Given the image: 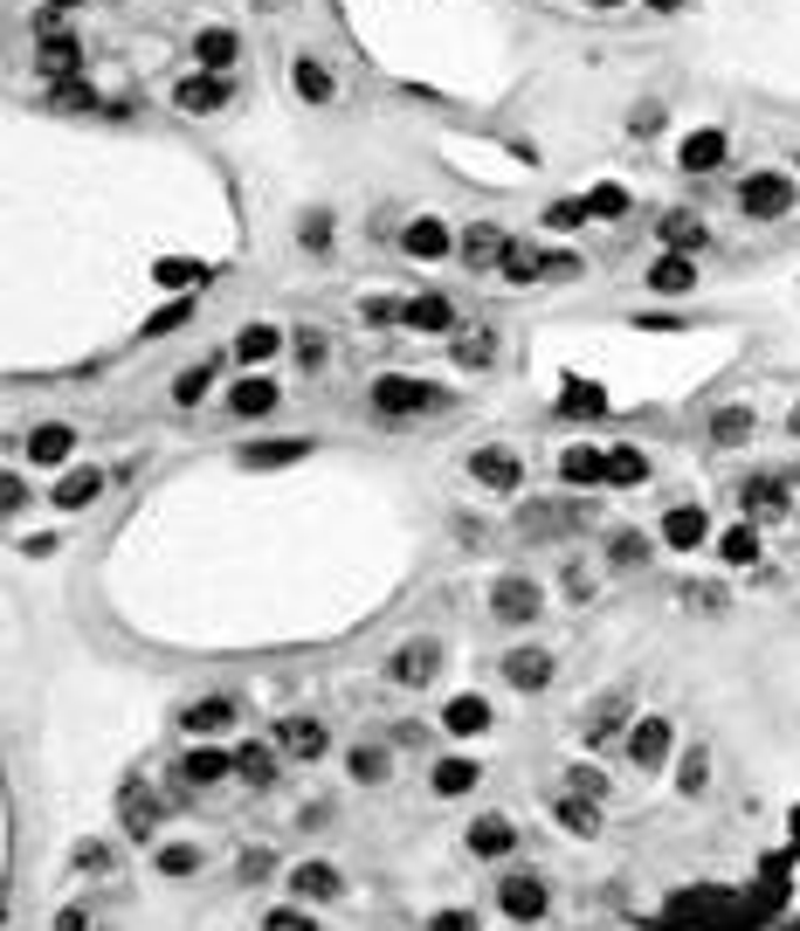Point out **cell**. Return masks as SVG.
Masks as SVG:
<instances>
[{
  "instance_id": "1",
  "label": "cell",
  "mask_w": 800,
  "mask_h": 931,
  "mask_svg": "<svg viewBox=\"0 0 800 931\" xmlns=\"http://www.w3.org/2000/svg\"><path fill=\"white\" fill-rule=\"evenodd\" d=\"M449 407V394L428 387V380H407V373H387V380H373V414L379 422H414V414H442Z\"/></svg>"
},
{
  "instance_id": "2",
  "label": "cell",
  "mask_w": 800,
  "mask_h": 931,
  "mask_svg": "<svg viewBox=\"0 0 800 931\" xmlns=\"http://www.w3.org/2000/svg\"><path fill=\"white\" fill-rule=\"evenodd\" d=\"M793 201H800V186H793L787 173H746V180H739V208H746L752 221H780Z\"/></svg>"
},
{
  "instance_id": "3",
  "label": "cell",
  "mask_w": 800,
  "mask_h": 931,
  "mask_svg": "<svg viewBox=\"0 0 800 931\" xmlns=\"http://www.w3.org/2000/svg\"><path fill=\"white\" fill-rule=\"evenodd\" d=\"M229 98H235L229 70H194V77H180V83H173V104H180L186 118H214Z\"/></svg>"
},
{
  "instance_id": "4",
  "label": "cell",
  "mask_w": 800,
  "mask_h": 931,
  "mask_svg": "<svg viewBox=\"0 0 800 931\" xmlns=\"http://www.w3.org/2000/svg\"><path fill=\"white\" fill-rule=\"evenodd\" d=\"M497 911L518 918V924H538V918L553 911V890L538 883V877H525V870H510V877H497Z\"/></svg>"
},
{
  "instance_id": "5",
  "label": "cell",
  "mask_w": 800,
  "mask_h": 931,
  "mask_svg": "<svg viewBox=\"0 0 800 931\" xmlns=\"http://www.w3.org/2000/svg\"><path fill=\"white\" fill-rule=\"evenodd\" d=\"M469 476H476V484H484V490L510 497V490L525 484V463H518V448H497V442H484V448H476V456H469Z\"/></svg>"
},
{
  "instance_id": "6",
  "label": "cell",
  "mask_w": 800,
  "mask_h": 931,
  "mask_svg": "<svg viewBox=\"0 0 800 931\" xmlns=\"http://www.w3.org/2000/svg\"><path fill=\"white\" fill-rule=\"evenodd\" d=\"M504 242H510V235L497 229V221H469V229L456 235V255H463V270H469V276H490V270L504 263Z\"/></svg>"
},
{
  "instance_id": "7",
  "label": "cell",
  "mask_w": 800,
  "mask_h": 931,
  "mask_svg": "<svg viewBox=\"0 0 800 931\" xmlns=\"http://www.w3.org/2000/svg\"><path fill=\"white\" fill-rule=\"evenodd\" d=\"M538 607H546V594H538V580H525V573H504V580L490 587V615L497 621H538Z\"/></svg>"
},
{
  "instance_id": "8",
  "label": "cell",
  "mask_w": 800,
  "mask_h": 931,
  "mask_svg": "<svg viewBox=\"0 0 800 931\" xmlns=\"http://www.w3.org/2000/svg\"><path fill=\"white\" fill-rule=\"evenodd\" d=\"M435 669H442V641H407L401 656H387V684H401V690H422V684H435Z\"/></svg>"
},
{
  "instance_id": "9",
  "label": "cell",
  "mask_w": 800,
  "mask_h": 931,
  "mask_svg": "<svg viewBox=\"0 0 800 931\" xmlns=\"http://www.w3.org/2000/svg\"><path fill=\"white\" fill-rule=\"evenodd\" d=\"M173 780H180V787H229V780H235V752H221V746H194V752H180Z\"/></svg>"
},
{
  "instance_id": "10",
  "label": "cell",
  "mask_w": 800,
  "mask_h": 931,
  "mask_svg": "<svg viewBox=\"0 0 800 931\" xmlns=\"http://www.w3.org/2000/svg\"><path fill=\"white\" fill-rule=\"evenodd\" d=\"M401 249L414 255V263H442V255H456V235H449V221H442V214H414L407 229H401Z\"/></svg>"
},
{
  "instance_id": "11",
  "label": "cell",
  "mask_w": 800,
  "mask_h": 931,
  "mask_svg": "<svg viewBox=\"0 0 800 931\" xmlns=\"http://www.w3.org/2000/svg\"><path fill=\"white\" fill-rule=\"evenodd\" d=\"M270 746L283 752V759H325V746H332V731L317 725V718H276V731H270Z\"/></svg>"
},
{
  "instance_id": "12",
  "label": "cell",
  "mask_w": 800,
  "mask_h": 931,
  "mask_svg": "<svg viewBox=\"0 0 800 931\" xmlns=\"http://www.w3.org/2000/svg\"><path fill=\"white\" fill-rule=\"evenodd\" d=\"M553 669H559L553 649L525 641V649H510V656H504V684H510V690H546V684H553Z\"/></svg>"
},
{
  "instance_id": "13",
  "label": "cell",
  "mask_w": 800,
  "mask_h": 931,
  "mask_svg": "<svg viewBox=\"0 0 800 931\" xmlns=\"http://www.w3.org/2000/svg\"><path fill=\"white\" fill-rule=\"evenodd\" d=\"M739 504H746L752 525L787 518V476H746V484H739Z\"/></svg>"
},
{
  "instance_id": "14",
  "label": "cell",
  "mask_w": 800,
  "mask_h": 931,
  "mask_svg": "<svg viewBox=\"0 0 800 931\" xmlns=\"http://www.w3.org/2000/svg\"><path fill=\"white\" fill-rule=\"evenodd\" d=\"M669 746H677V725H669V718H642L628 731V759L642 766V773H656V766L669 759Z\"/></svg>"
},
{
  "instance_id": "15",
  "label": "cell",
  "mask_w": 800,
  "mask_h": 931,
  "mask_svg": "<svg viewBox=\"0 0 800 931\" xmlns=\"http://www.w3.org/2000/svg\"><path fill=\"white\" fill-rule=\"evenodd\" d=\"M159 814H166V793H152V787H139V780L118 793V821H124V834H139V842L159 828Z\"/></svg>"
},
{
  "instance_id": "16",
  "label": "cell",
  "mask_w": 800,
  "mask_h": 931,
  "mask_svg": "<svg viewBox=\"0 0 800 931\" xmlns=\"http://www.w3.org/2000/svg\"><path fill=\"white\" fill-rule=\"evenodd\" d=\"M463 842H469V856H476V862H497V856H510V849H518V828H510L504 814H476Z\"/></svg>"
},
{
  "instance_id": "17",
  "label": "cell",
  "mask_w": 800,
  "mask_h": 931,
  "mask_svg": "<svg viewBox=\"0 0 800 931\" xmlns=\"http://www.w3.org/2000/svg\"><path fill=\"white\" fill-rule=\"evenodd\" d=\"M401 325L414 332H456V297H401Z\"/></svg>"
},
{
  "instance_id": "18",
  "label": "cell",
  "mask_w": 800,
  "mask_h": 931,
  "mask_svg": "<svg viewBox=\"0 0 800 931\" xmlns=\"http://www.w3.org/2000/svg\"><path fill=\"white\" fill-rule=\"evenodd\" d=\"M235 711H242L235 697H201V704H186V711H180V731L214 738V731H229V725H235Z\"/></svg>"
},
{
  "instance_id": "19",
  "label": "cell",
  "mask_w": 800,
  "mask_h": 931,
  "mask_svg": "<svg viewBox=\"0 0 800 931\" xmlns=\"http://www.w3.org/2000/svg\"><path fill=\"white\" fill-rule=\"evenodd\" d=\"M546 808H553V821H559L566 834H600V800H587V793H566V787H559Z\"/></svg>"
},
{
  "instance_id": "20",
  "label": "cell",
  "mask_w": 800,
  "mask_h": 931,
  "mask_svg": "<svg viewBox=\"0 0 800 931\" xmlns=\"http://www.w3.org/2000/svg\"><path fill=\"white\" fill-rule=\"evenodd\" d=\"M559 484L600 490V484H607V448H566V456H559Z\"/></svg>"
},
{
  "instance_id": "21",
  "label": "cell",
  "mask_w": 800,
  "mask_h": 931,
  "mask_svg": "<svg viewBox=\"0 0 800 931\" xmlns=\"http://www.w3.org/2000/svg\"><path fill=\"white\" fill-rule=\"evenodd\" d=\"M725 152H731V139H725V132H697V139H683L677 166H683L690 180H703V173H718V166H725Z\"/></svg>"
},
{
  "instance_id": "22",
  "label": "cell",
  "mask_w": 800,
  "mask_h": 931,
  "mask_svg": "<svg viewBox=\"0 0 800 931\" xmlns=\"http://www.w3.org/2000/svg\"><path fill=\"white\" fill-rule=\"evenodd\" d=\"M235 780H242V787H276V746H270V738H249V746H235Z\"/></svg>"
},
{
  "instance_id": "23",
  "label": "cell",
  "mask_w": 800,
  "mask_h": 931,
  "mask_svg": "<svg viewBox=\"0 0 800 931\" xmlns=\"http://www.w3.org/2000/svg\"><path fill=\"white\" fill-rule=\"evenodd\" d=\"M291 83H297L304 104H332V98H338V77H332L317 55H297V62H291Z\"/></svg>"
},
{
  "instance_id": "24",
  "label": "cell",
  "mask_w": 800,
  "mask_h": 931,
  "mask_svg": "<svg viewBox=\"0 0 800 931\" xmlns=\"http://www.w3.org/2000/svg\"><path fill=\"white\" fill-rule=\"evenodd\" d=\"M276 401H283V387H276V380H263V373H255V380H242V387L229 394V414H242V422H255V414H276Z\"/></svg>"
},
{
  "instance_id": "25",
  "label": "cell",
  "mask_w": 800,
  "mask_h": 931,
  "mask_svg": "<svg viewBox=\"0 0 800 931\" xmlns=\"http://www.w3.org/2000/svg\"><path fill=\"white\" fill-rule=\"evenodd\" d=\"M635 484H649V456L628 448V442H615V448H607V490H635Z\"/></svg>"
},
{
  "instance_id": "26",
  "label": "cell",
  "mask_w": 800,
  "mask_h": 931,
  "mask_svg": "<svg viewBox=\"0 0 800 931\" xmlns=\"http://www.w3.org/2000/svg\"><path fill=\"white\" fill-rule=\"evenodd\" d=\"M194 55H201V70H235L242 36H235V28H201V36H194Z\"/></svg>"
},
{
  "instance_id": "27",
  "label": "cell",
  "mask_w": 800,
  "mask_h": 931,
  "mask_svg": "<svg viewBox=\"0 0 800 931\" xmlns=\"http://www.w3.org/2000/svg\"><path fill=\"white\" fill-rule=\"evenodd\" d=\"M77 62H83L77 36H62V28H49V14H42V70H49V77H70Z\"/></svg>"
},
{
  "instance_id": "28",
  "label": "cell",
  "mask_w": 800,
  "mask_h": 931,
  "mask_svg": "<svg viewBox=\"0 0 800 931\" xmlns=\"http://www.w3.org/2000/svg\"><path fill=\"white\" fill-rule=\"evenodd\" d=\"M656 235H662L669 249H677V255H697L703 242H711V235H703V221H697V214H683V208H677V214H662V221H656Z\"/></svg>"
},
{
  "instance_id": "29",
  "label": "cell",
  "mask_w": 800,
  "mask_h": 931,
  "mask_svg": "<svg viewBox=\"0 0 800 931\" xmlns=\"http://www.w3.org/2000/svg\"><path fill=\"white\" fill-rule=\"evenodd\" d=\"M276 352H283V332H276V325H249V332L235 338L229 360H242V366H270Z\"/></svg>"
},
{
  "instance_id": "30",
  "label": "cell",
  "mask_w": 800,
  "mask_h": 931,
  "mask_svg": "<svg viewBox=\"0 0 800 931\" xmlns=\"http://www.w3.org/2000/svg\"><path fill=\"white\" fill-rule=\"evenodd\" d=\"M703 532H711V525H703V510H697V504H677V510L662 518V545H677V553L703 545Z\"/></svg>"
},
{
  "instance_id": "31",
  "label": "cell",
  "mask_w": 800,
  "mask_h": 931,
  "mask_svg": "<svg viewBox=\"0 0 800 931\" xmlns=\"http://www.w3.org/2000/svg\"><path fill=\"white\" fill-rule=\"evenodd\" d=\"M345 773L360 780V787H379V780L394 773V752H387V746H352V752H345Z\"/></svg>"
},
{
  "instance_id": "32",
  "label": "cell",
  "mask_w": 800,
  "mask_h": 931,
  "mask_svg": "<svg viewBox=\"0 0 800 931\" xmlns=\"http://www.w3.org/2000/svg\"><path fill=\"white\" fill-rule=\"evenodd\" d=\"M104 490V469H70V476H62V484L49 490L55 497V510H83L90 497H98Z\"/></svg>"
},
{
  "instance_id": "33",
  "label": "cell",
  "mask_w": 800,
  "mask_h": 931,
  "mask_svg": "<svg viewBox=\"0 0 800 931\" xmlns=\"http://www.w3.org/2000/svg\"><path fill=\"white\" fill-rule=\"evenodd\" d=\"M70 448H77V435L62 428V422H49V428H36V435H28V456H36L42 469H55L62 456H70Z\"/></svg>"
},
{
  "instance_id": "34",
  "label": "cell",
  "mask_w": 800,
  "mask_h": 931,
  "mask_svg": "<svg viewBox=\"0 0 800 931\" xmlns=\"http://www.w3.org/2000/svg\"><path fill=\"white\" fill-rule=\"evenodd\" d=\"M621 731H628V697H600V711L587 718V746H607Z\"/></svg>"
},
{
  "instance_id": "35",
  "label": "cell",
  "mask_w": 800,
  "mask_h": 931,
  "mask_svg": "<svg viewBox=\"0 0 800 931\" xmlns=\"http://www.w3.org/2000/svg\"><path fill=\"white\" fill-rule=\"evenodd\" d=\"M607 566H621V573H635V566H649V538L642 532H607Z\"/></svg>"
},
{
  "instance_id": "36",
  "label": "cell",
  "mask_w": 800,
  "mask_h": 931,
  "mask_svg": "<svg viewBox=\"0 0 800 931\" xmlns=\"http://www.w3.org/2000/svg\"><path fill=\"white\" fill-rule=\"evenodd\" d=\"M291 883H297V897H338V890H345V877L332 870V862H297Z\"/></svg>"
},
{
  "instance_id": "37",
  "label": "cell",
  "mask_w": 800,
  "mask_h": 931,
  "mask_svg": "<svg viewBox=\"0 0 800 931\" xmlns=\"http://www.w3.org/2000/svg\"><path fill=\"white\" fill-rule=\"evenodd\" d=\"M504 283H531V276H546V255L538 249H525V242H504Z\"/></svg>"
},
{
  "instance_id": "38",
  "label": "cell",
  "mask_w": 800,
  "mask_h": 931,
  "mask_svg": "<svg viewBox=\"0 0 800 931\" xmlns=\"http://www.w3.org/2000/svg\"><path fill=\"white\" fill-rule=\"evenodd\" d=\"M490 360H497V332H490V325L469 332V338H456V366H463V373H484Z\"/></svg>"
},
{
  "instance_id": "39",
  "label": "cell",
  "mask_w": 800,
  "mask_h": 931,
  "mask_svg": "<svg viewBox=\"0 0 800 931\" xmlns=\"http://www.w3.org/2000/svg\"><path fill=\"white\" fill-rule=\"evenodd\" d=\"M442 725L469 738V731H484V725H490V704H484V697H456L449 711H442Z\"/></svg>"
},
{
  "instance_id": "40",
  "label": "cell",
  "mask_w": 800,
  "mask_h": 931,
  "mask_svg": "<svg viewBox=\"0 0 800 931\" xmlns=\"http://www.w3.org/2000/svg\"><path fill=\"white\" fill-rule=\"evenodd\" d=\"M214 373H221V352H214V360H201V366H186V373H180L173 401H180V407H194V401H201V394L214 387Z\"/></svg>"
},
{
  "instance_id": "41",
  "label": "cell",
  "mask_w": 800,
  "mask_h": 931,
  "mask_svg": "<svg viewBox=\"0 0 800 931\" xmlns=\"http://www.w3.org/2000/svg\"><path fill=\"white\" fill-rule=\"evenodd\" d=\"M711 442H718V448H739V442H752V407H725L718 422H711Z\"/></svg>"
},
{
  "instance_id": "42",
  "label": "cell",
  "mask_w": 800,
  "mask_h": 931,
  "mask_svg": "<svg viewBox=\"0 0 800 931\" xmlns=\"http://www.w3.org/2000/svg\"><path fill=\"white\" fill-rule=\"evenodd\" d=\"M297 242H304L311 255H325V249L338 242V221H332L325 208H311V214H304V229H297Z\"/></svg>"
},
{
  "instance_id": "43",
  "label": "cell",
  "mask_w": 800,
  "mask_h": 931,
  "mask_svg": "<svg viewBox=\"0 0 800 931\" xmlns=\"http://www.w3.org/2000/svg\"><path fill=\"white\" fill-rule=\"evenodd\" d=\"M718 553H725L731 566H752V559H759V525H731V532L718 538Z\"/></svg>"
},
{
  "instance_id": "44",
  "label": "cell",
  "mask_w": 800,
  "mask_h": 931,
  "mask_svg": "<svg viewBox=\"0 0 800 931\" xmlns=\"http://www.w3.org/2000/svg\"><path fill=\"white\" fill-rule=\"evenodd\" d=\"M649 283H656V291H690V283H697V270H690V255H662V263L649 270Z\"/></svg>"
},
{
  "instance_id": "45",
  "label": "cell",
  "mask_w": 800,
  "mask_h": 931,
  "mask_svg": "<svg viewBox=\"0 0 800 931\" xmlns=\"http://www.w3.org/2000/svg\"><path fill=\"white\" fill-rule=\"evenodd\" d=\"M476 787V766L469 759H442L435 766V793H469Z\"/></svg>"
},
{
  "instance_id": "46",
  "label": "cell",
  "mask_w": 800,
  "mask_h": 931,
  "mask_svg": "<svg viewBox=\"0 0 800 931\" xmlns=\"http://www.w3.org/2000/svg\"><path fill=\"white\" fill-rule=\"evenodd\" d=\"M587 214H594V221H621V214H628V186H594V194H587Z\"/></svg>"
},
{
  "instance_id": "47",
  "label": "cell",
  "mask_w": 800,
  "mask_h": 931,
  "mask_svg": "<svg viewBox=\"0 0 800 931\" xmlns=\"http://www.w3.org/2000/svg\"><path fill=\"white\" fill-rule=\"evenodd\" d=\"M291 345H297V366H304V373H325V352H332V345H325V332H317V325H304Z\"/></svg>"
},
{
  "instance_id": "48",
  "label": "cell",
  "mask_w": 800,
  "mask_h": 931,
  "mask_svg": "<svg viewBox=\"0 0 800 931\" xmlns=\"http://www.w3.org/2000/svg\"><path fill=\"white\" fill-rule=\"evenodd\" d=\"M677 780H683V793H703V780H711V752H703V746H690Z\"/></svg>"
},
{
  "instance_id": "49",
  "label": "cell",
  "mask_w": 800,
  "mask_h": 931,
  "mask_svg": "<svg viewBox=\"0 0 800 931\" xmlns=\"http://www.w3.org/2000/svg\"><path fill=\"white\" fill-rule=\"evenodd\" d=\"M566 793H587V800H607V773H594V766H573V773H566Z\"/></svg>"
},
{
  "instance_id": "50",
  "label": "cell",
  "mask_w": 800,
  "mask_h": 931,
  "mask_svg": "<svg viewBox=\"0 0 800 931\" xmlns=\"http://www.w3.org/2000/svg\"><path fill=\"white\" fill-rule=\"evenodd\" d=\"M159 870H173V877H194V870H201V849H186V842H173L166 856H159Z\"/></svg>"
},
{
  "instance_id": "51",
  "label": "cell",
  "mask_w": 800,
  "mask_h": 931,
  "mask_svg": "<svg viewBox=\"0 0 800 931\" xmlns=\"http://www.w3.org/2000/svg\"><path fill=\"white\" fill-rule=\"evenodd\" d=\"M263 931H317V924H311V911L283 904V911H270V918H263Z\"/></svg>"
},
{
  "instance_id": "52",
  "label": "cell",
  "mask_w": 800,
  "mask_h": 931,
  "mask_svg": "<svg viewBox=\"0 0 800 931\" xmlns=\"http://www.w3.org/2000/svg\"><path fill=\"white\" fill-rule=\"evenodd\" d=\"M21 504H28V484H21V476H8V469H0V518H14Z\"/></svg>"
},
{
  "instance_id": "53",
  "label": "cell",
  "mask_w": 800,
  "mask_h": 931,
  "mask_svg": "<svg viewBox=\"0 0 800 931\" xmlns=\"http://www.w3.org/2000/svg\"><path fill=\"white\" fill-rule=\"evenodd\" d=\"M546 221H553V229H580V221H587V201H553Z\"/></svg>"
},
{
  "instance_id": "54",
  "label": "cell",
  "mask_w": 800,
  "mask_h": 931,
  "mask_svg": "<svg viewBox=\"0 0 800 931\" xmlns=\"http://www.w3.org/2000/svg\"><path fill=\"white\" fill-rule=\"evenodd\" d=\"M366 325H401V297H366Z\"/></svg>"
},
{
  "instance_id": "55",
  "label": "cell",
  "mask_w": 800,
  "mask_h": 931,
  "mask_svg": "<svg viewBox=\"0 0 800 931\" xmlns=\"http://www.w3.org/2000/svg\"><path fill=\"white\" fill-rule=\"evenodd\" d=\"M566 600H594V580H587V566H566Z\"/></svg>"
},
{
  "instance_id": "56",
  "label": "cell",
  "mask_w": 800,
  "mask_h": 931,
  "mask_svg": "<svg viewBox=\"0 0 800 931\" xmlns=\"http://www.w3.org/2000/svg\"><path fill=\"white\" fill-rule=\"evenodd\" d=\"M255 877H270V849H249L242 856V883H255Z\"/></svg>"
},
{
  "instance_id": "57",
  "label": "cell",
  "mask_w": 800,
  "mask_h": 931,
  "mask_svg": "<svg viewBox=\"0 0 800 931\" xmlns=\"http://www.w3.org/2000/svg\"><path fill=\"white\" fill-rule=\"evenodd\" d=\"M428 931H476V918H469V911H442Z\"/></svg>"
},
{
  "instance_id": "58",
  "label": "cell",
  "mask_w": 800,
  "mask_h": 931,
  "mask_svg": "<svg viewBox=\"0 0 800 931\" xmlns=\"http://www.w3.org/2000/svg\"><path fill=\"white\" fill-rule=\"evenodd\" d=\"M55 931H83V911H62V918H55Z\"/></svg>"
},
{
  "instance_id": "59",
  "label": "cell",
  "mask_w": 800,
  "mask_h": 931,
  "mask_svg": "<svg viewBox=\"0 0 800 931\" xmlns=\"http://www.w3.org/2000/svg\"><path fill=\"white\" fill-rule=\"evenodd\" d=\"M649 8H656V14H677V8H683V0H649Z\"/></svg>"
},
{
  "instance_id": "60",
  "label": "cell",
  "mask_w": 800,
  "mask_h": 931,
  "mask_svg": "<svg viewBox=\"0 0 800 931\" xmlns=\"http://www.w3.org/2000/svg\"><path fill=\"white\" fill-rule=\"evenodd\" d=\"M49 8H55V14H70V8H83V0H49Z\"/></svg>"
},
{
  "instance_id": "61",
  "label": "cell",
  "mask_w": 800,
  "mask_h": 931,
  "mask_svg": "<svg viewBox=\"0 0 800 931\" xmlns=\"http://www.w3.org/2000/svg\"><path fill=\"white\" fill-rule=\"evenodd\" d=\"M587 8H621V0H587Z\"/></svg>"
},
{
  "instance_id": "62",
  "label": "cell",
  "mask_w": 800,
  "mask_h": 931,
  "mask_svg": "<svg viewBox=\"0 0 800 931\" xmlns=\"http://www.w3.org/2000/svg\"><path fill=\"white\" fill-rule=\"evenodd\" d=\"M793 435H800V407H793Z\"/></svg>"
}]
</instances>
